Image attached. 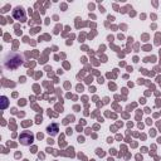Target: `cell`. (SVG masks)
<instances>
[{"label": "cell", "mask_w": 161, "mask_h": 161, "mask_svg": "<svg viewBox=\"0 0 161 161\" xmlns=\"http://www.w3.org/2000/svg\"><path fill=\"white\" fill-rule=\"evenodd\" d=\"M20 140H21V143L29 145V143L33 141V136H31V133H30V135H29V133H23V135L20 136Z\"/></svg>", "instance_id": "cell-1"}, {"label": "cell", "mask_w": 161, "mask_h": 161, "mask_svg": "<svg viewBox=\"0 0 161 161\" xmlns=\"http://www.w3.org/2000/svg\"><path fill=\"white\" fill-rule=\"evenodd\" d=\"M6 101H8V99H6V97H3V106H1L3 108H5V107H6V103H8Z\"/></svg>", "instance_id": "cell-2"}]
</instances>
